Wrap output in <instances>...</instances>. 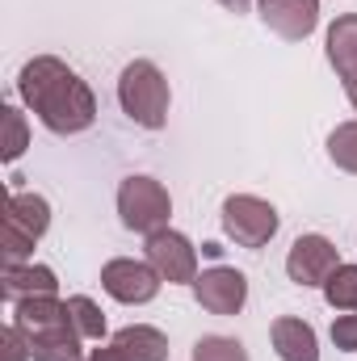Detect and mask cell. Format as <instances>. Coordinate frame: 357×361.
Returning a JSON list of instances; mask_svg holds the SVG:
<instances>
[{"label":"cell","mask_w":357,"mask_h":361,"mask_svg":"<svg viewBox=\"0 0 357 361\" xmlns=\"http://www.w3.org/2000/svg\"><path fill=\"white\" fill-rule=\"evenodd\" d=\"M17 92L51 135H80L97 122L92 89L55 55H34L17 76Z\"/></svg>","instance_id":"6da1fadb"},{"label":"cell","mask_w":357,"mask_h":361,"mask_svg":"<svg viewBox=\"0 0 357 361\" xmlns=\"http://www.w3.org/2000/svg\"><path fill=\"white\" fill-rule=\"evenodd\" d=\"M118 105L122 114L143 126V130H160L169 122V105H173V89L164 80V72L152 59H131L118 76Z\"/></svg>","instance_id":"7a4b0ae2"},{"label":"cell","mask_w":357,"mask_h":361,"mask_svg":"<svg viewBox=\"0 0 357 361\" xmlns=\"http://www.w3.org/2000/svg\"><path fill=\"white\" fill-rule=\"evenodd\" d=\"M47 227H51V202L42 193L13 189L4 202V265H25Z\"/></svg>","instance_id":"3957f363"},{"label":"cell","mask_w":357,"mask_h":361,"mask_svg":"<svg viewBox=\"0 0 357 361\" xmlns=\"http://www.w3.org/2000/svg\"><path fill=\"white\" fill-rule=\"evenodd\" d=\"M169 214H173V197L156 177H126L118 185V219L126 231L152 235L169 227Z\"/></svg>","instance_id":"277c9868"},{"label":"cell","mask_w":357,"mask_h":361,"mask_svg":"<svg viewBox=\"0 0 357 361\" xmlns=\"http://www.w3.org/2000/svg\"><path fill=\"white\" fill-rule=\"evenodd\" d=\"M219 214H223L227 240H236V244L248 248V252L265 248L269 240L277 235V227H282V214L273 210V202L257 197V193H231Z\"/></svg>","instance_id":"5b68a950"},{"label":"cell","mask_w":357,"mask_h":361,"mask_svg":"<svg viewBox=\"0 0 357 361\" xmlns=\"http://www.w3.org/2000/svg\"><path fill=\"white\" fill-rule=\"evenodd\" d=\"M164 277L152 269L147 261H135V257H114L101 265V290L114 298V302H126V307H143L160 294Z\"/></svg>","instance_id":"8992f818"},{"label":"cell","mask_w":357,"mask_h":361,"mask_svg":"<svg viewBox=\"0 0 357 361\" xmlns=\"http://www.w3.org/2000/svg\"><path fill=\"white\" fill-rule=\"evenodd\" d=\"M143 257L169 286H193L198 281V248L189 244V235H181L173 227L152 231L143 244Z\"/></svg>","instance_id":"52a82bcc"},{"label":"cell","mask_w":357,"mask_h":361,"mask_svg":"<svg viewBox=\"0 0 357 361\" xmlns=\"http://www.w3.org/2000/svg\"><path fill=\"white\" fill-rule=\"evenodd\" d=\"M345 261H341V252H337V244L328 240V235H298L294 244H290V257H286V277L294 281V286H320L324 290V281L332 277V273L341 269Z\"/></svg>","instance_id":"ba28073f"},{"label":"cell","mask_w":357,"mask_h":361,"mask_svg":"<svg viewBox=\"0 0 357 361\" xmlns=\"http://www.w3.org/2000/svg\"><path fill=\"white\" fill-rule=\"evenodd\" d=\"M193 298L210 315H240L244 302H248V277L240 269H231V265H210V269L198 273Z\"/></svg>","instance_id":"9c48e42d"},{"label":"cell","mask_w":357,"mask_h":361,"mask_svg":"<svg viewBox=\"0 0 357 361\" xmlns=\"http://www.w3.org/2000/svg\"><path fill=\"white\" fill-rule=\"evenodd\" d=\"M265 30L286 42H303L320 25V0H257Z\"/></svg>","instance_id":"30bf717a"},{"label":"cell","mask_w":357,"mask_h":361,"mask_svg":"<svg viewBox=\"0 0 357 361\" xmlns=\"http://www.w3.org/2000/svg\"><path fill=\"white\" fill-rule=\"evenodd\" d=\"M269 341L282 361H320V341H315V328L307 319H294V315L273 319Z\"/></svg>","instance_id":"8fae6325"},{"label":"cell","mask_w":357,"mask_h":361,"mask_svg":"<svg viewBox=\"0 0 357 361\" xmlns=\"http://www.w3.org/2000/svg\"><path fill=\"white\" fill-rule=\"evenodd\" d=\"M4 298L8 302H21V298H38V294H55L59 290V277L51 265H34V261H25V265H4Z\"/></svg>","instance_id":"7c38bea8"},{"label":"cell","mask_w":357,"mask_h":361,"mask_svg":"<svg viewBox=\"0 0 357 361\" xmlns=\"http://www.w3.org/2000/svg\"><path fill=\"white\" fill-rule=\"evenodd\" d=\"M328 63L341 80H357V13H345L328 25Z\"/></svg>","instance_id":"4fadbf2b"},{"label":"cell","mask_w":357,"mask_h":361,"mask_svg":"<svg viewBox=\"0 0 357 361\" xmlns=\"http://www.w3.org/2000/svg\"><path fill=\"white\" fill-rule=\"evenodd\" d=\"M114 345L131 361H169V336L152 324H126L114 332Z\"/></svg>","instance_id":"5bb4252c"},{"label":"cell","mask_w":357,"mask_h":361,"mask_svg":"<svg viewBox=\"0 0 357 361\" xmlns=\"http://www.w3.org/2000/svg\"><path fill=\"white\" fill-rule=\"evenodd\" d=\"M85 336L76 332V324L68 328H55V332H42V336H30V353L34 361H85Z\"/></svg>","instance_id":"9a60e30c"},{"label":"cell","mask_w":357,"mask_h":361,"mask_svg":"<svg viewBox=\"0 0 357 361\" xmlns=\"http://www.w3.org/2000/svg\"><path fill=\"white\" fill-rule=\"evenodd\" d=\"M328 160H332L341 173L357 177V118L353 122H341V126L328 135Z\"/></svg>","instance_id":"2e32d148"},{"label":"cell","mask_w":357,"mask_h":361,"mask_svg":"<svg viewBox=\"0 0 357 361\" xmlns=\"http://www.w3.org/2000/svg\"><path fill=\"white\" fill-rule=\"evenodd\" d=\"M0 114H4V143H0L4 152H0V160H4V164H17L21 152L30 147V126H25V114H21L17 105H4Z\"/></svg>","instance_id":"e0dca14e"},{"label":"cell","mask_w":357,"mask_h":361,"mask_svg":"<svg viewBox=\"0 0 357 361\" xmlns=\"http://www.w3.org/2000/svg\"><path fill=\"white\" fill-rule=\"evenodd\" d=\"M324 298L332 311H357V265H341L324 281Z\"/></svg>","instance_id":"ac0fdd59"},{"label":"cell","mask_w":357,"mask_h":361,"mask_svg":"<svg viewBox=\"0 0 357 361\" xmlns=\"http://www.w3.org/2000/svg\"><path fill=\"white\" fill-rule=\"evenodd\" d=\"M68 311H72V324H76V332L85 341H105V315H101V307L92 302L89 294H72Z\"/></svg>","instance_id":"d6986e66"},{"label":"cell","mask_w":357,"mask_h":361,"mask_svg":"<svg viewBox=\"0 0 357 361\" xmlns=\"http://www.w3.org/2000/svg\"><path fill=\"white\" fill-rule=\"evenodd\" d=\"M189 361H248V349L236 336H202Z\"/></svg>","instance_id":"ffe728a7"},{"label":"cell","mask_w":357,"mask_h":361,"mask_svg":"<svg viewBox=\"0 0 357 361\" xmlns=\"http://www.w3.org/2000/svg\"><path fill=\"white\" fill-rule=\"evenodd\" d=\"M0 361H34V353H30V336H25L17 324H8V328L0 332Z\"/></svg>","instance_id":"44dd1931"},{"label":"cell","mask_w":357,"mask_h":361,"mask_svg":"<svg viewBox=\"0 0 357 361\" xmlns=\"http://www.w3.org/2000/svg\"><path fill=\"white\" fill-rule=\"evenodd\" d=\"M332 345L341 353H357V311H345L332 319Z\"/></svg>","instance_id":"7402d4cb"},{"label":"cell","mask_w":357,"mask_h":361,"mask_svg":"<svg viewBox=\"0 0 357 361\" xmlns=\"http://www.w3.org/2000/svg\"><path fill=\"white\" fill-rule=\"evenodd\" d=\"M85 361H131V357H126V353H122V349H118V345L109 341V345H101V349H92V353H89Z\"/></svg>","instance_id":"603a6c76"},{"label":"cell","mask_w":357,"mask_h":361,"mask_svg":"<svg viewBox=\"0 0 357 361\" xmlns=\"http://www.w3.org/2000/svg\"><path fill=\"white\" fill-rule=\"evenodd\" d=\"M219 4H223L227 13H248V8H253V0H219Z\"/></svg>","instance_id":"cb8c5ba5"},{"label":"cell","mask_w":357,"mask_h":361,"mask_svg":"<svg viewBox=\"0 0 357 361\" xmlns=\"http://www.w3.org/2000/svg\"><path fill=\"white\" fill-rule=\"evenodd\" d=\"M345 97H349V105L357 109V80H345Z\"/></svg>","instance_id":"d4e9b609"}]
</instances>
